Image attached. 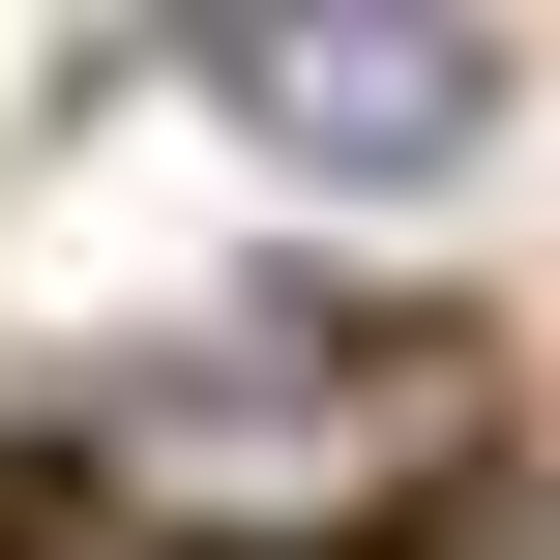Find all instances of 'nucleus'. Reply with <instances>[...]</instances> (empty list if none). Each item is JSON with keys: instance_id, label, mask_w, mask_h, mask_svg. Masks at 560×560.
<instances>
[{"instance_id": "nucleus-2", "label": "nucleus", "mask_w": 560, "mask_h": 560, "mask_svg": "<svg viewBox=\"0 0 560 560\" xmlns=\"http://www.w3.org/2000/svg\"><path fill=\"white\" fill-rule=\"evenodd\" d=\"M118 472L207 502V532H354V502H384L354 413H295V354H236V384H118Z\"/></svg>"}, {"instance_id": "nucleus-1", "label": "nucleus", "mask_w": 560, "mask_h": 560, "mask_svg": "<svg viewBox=\"0 0 560 560\" xmlns=\"http://www.w3.org/2000/svg\"><path fill=\"white\" fill-rule=\"evenodd\" d=\"M207 89H236L266 148H325V177H443V148L502 118V59H472V30H236Z\"/></svg>"}]
</instances>
